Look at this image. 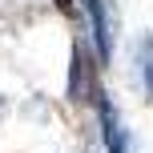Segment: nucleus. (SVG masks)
Returning a JSON list of instances; mask_svg holds the SVG:
<instances>
[{"mask_svg": "<svg viewBox=\"0 0 153 153\" xmlns=\"http://www.w3.org/2000/svg\"><path fill=\"white\" fill-rule=\"evenodd\" d=\"M133 69H137L141 97L153 101V32H141V36L133 40Z\"/></svg>", "mask_w": 153, "mask_h": 153, "instance_id": "nucleus-4", "label": "nucleus"}, {"mask_svg": "<svg viewBox=\"0 0 153 153\" xmlns=\"http://www.w3.org/2000/svg\"><path fill=\"white\" fill-rule=\"evenodd\" d=\"M97 65H89V48L81 45V40H73V65H69V89H65V97L73 101V105H81V101H89L93 93H97Z\"/></svg>", "mask_w": 153, "mask_h": 153, "instance_id": "nucleus-2", "label": "nucleus"}, {"mask_svg": "<svg viewBox=\"0 0 153 153\" xmlns=\"http://www.w3.org/2000/svg\"><path fill=\"white\" fill-rule=\"evenodd\" d=\"M81 8H85V0H56V12H65V16H81Z\"/></svg>", "mask_w": 153, "mask_h": 153, "instance_id": "nucleus-5", "label": "nucleus"}, {"mask_svg": "<svg viewBox=\"0 0 153 153\" xmlns=\"http://www.w3.org/2000/svg\"><path fill=\"white\" fill-rule=\"evenodd\" d=\"M93 101H97V121H101L105 153H129V129H125L121 109L113 105V97H109L105 89H97V93H93Z\"/></svg>", "mask_w": 153, "mask_h": 153, "instance_id": "nucleus-1", "label": "nucleus"}, {"mask_svg": "<svg viewBox=\"0 0 153 153\" xmlns=\"http://www.w3.org/2000/svg\"><path fill=\"white\" fill-rule=\"evenodd\" d=\"M85 12H89V24H93L97 56L109 61V56H113V16H109V4L105 0H85Z\"/></svg>", "mask_w": 153, "mask_h": 153, "instance_id": "nucleus-3", "label": "nucleus"}]
</instances>
